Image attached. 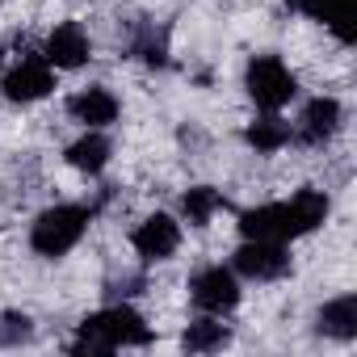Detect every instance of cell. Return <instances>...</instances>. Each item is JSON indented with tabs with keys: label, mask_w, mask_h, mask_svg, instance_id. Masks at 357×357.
Instances as JSON below:
<instances>
[{
	"label": "cell",
	"mask_w": 357,
	"mask_h": 357,
	"mask_svg": "<svg viewBox=\"0 0 357 357\" xmlns=\"http://www.w3.org/2000/svg\"><path fill=\"white\" fill-rule=\"evenodd\" d=\"M236 269L257 282H278L290 273V252L278 240H244V248L236 252Z\"/></svg>",
	"instance_id": "obj_6"
},
{
	"label": "cell",
	"mask_w": 357,
	"mask_h": 357,
	"mask_svg": "<svg viewBox=\"0 0 357 357\" xmlns=\"http://www.w3.org/2000/svg\"><path fill=\"white\" fill-rule=\"evenodd\" d=\"M315 328L324 336H332V340H353L357 336V298L353 294H340V298L324 303L319 315H315Z\"/></svg>",
	"instance_id": "obj_13"
},
{
	"label": "cell",
	"mask_w": 357,
	"mask_h": 357,
	"mask_svg": "<svg viewBox=\"0 0 357 357\" xmlns=\"http://www.w3.org/2000/svg\"><path fill=\"white\" fill-rule=\"evenodd\" d=\"M139 344H151V328L126 303H114V307L89 315L72 340L76 353H109V349H139Z\"/></svg>",
	"instance_id": "obj_1"
},
{
	"label": "cell",
	"mask_w": 357,
	"mask_h": 357,
	"mask_svg": "<svg viewBox=\"0 0 357 357\" xmlns=\"http://www.w3.org/2000/svg\"><path fill=\"white\" fill-rule=\"evenodd\" d=\"M336 126H340V101L336 97H315V101H307V109L298 118V143L324 147L336 135Z\"/></svg>",
	"instance_id": "obj_10"
},
{
	"label": "cell",
	"mask_w": 357,
	"mask_h": 357,
	"mask_svg": "<svg viewBox=\"0 0 357 357\" xmlns=\"http://www.w3.org/2000/svg\"><path fill=\"white\" fill-rule=\"evenodd\" d=\"M68 114H72L76 122H84L89 130H101V126H109V122L118 118V97H114L109 89L93 84V89H84V93H76V97L68 101Z\"/></svg>",
	"instance_id": "obj_12"
},
{
	"label": "cell",
	"mask_w": 357,
	"mask_h": 357,
	"mask_svg": "<svg viewBox=\"0 0 357 357\" xmlns=\"http://www.w3.org/2000/svg\"><path fill=\"white\" fill-rule=\"evenodd\" d=\"M294 135H290V122H282V118H257L252 126H248V143L257 147V151H278V147H286Z\"/></svg>",
	"instance_id": "obj_19"
},
{
	"label": "cell",
	"mask_w": 357,
	"mask_h": 357,
	"mask_svg": "<svg viewBox=\"0 0 357 357\" xmlns=\"http://www.w3.org/2000/svg\"><path fill=\"white\" fill-rule=\"evenodd\" d=\"M130 244H135V252H139L143 261H168V257L176 252V244H181V227H176L168 215H147V219L135 227Z\"/></svg>",
	"instance_id": "obj_7"
},
{
	"label": "cell",
	"mask_w": 357,
	"mask_h": 357,
	"mask_svg": "<svg viewBox=\"0 0 357 357\" xmlns=\"http://www.w3.org/2000/svg\"><path fill=\"white\" fill-rule=\"evenodd\" d=\"M227 202H223V194L219 190H211V185H194V190H185V198H181V215L194 223V227H206L211 223V215L215 211H223Z\"/></svg>",
	"instance_id": "obj_17"
},
{
	"label": "cell",
	"mask_w": 357,
	"mask_h": 357,
	"mask_svg": "<svg viewBox=\"0 0 357 357\" xmlns=\"http://www.w3.org/2000/svg\"><path fill=\"white\" fill-rule=\"evenodd\" d=\"M290 9L328 26L340 43H353V0H290Z\"/></svg>",
	"instance_id": "obj_11"
},
{
	"label": "cell",
	"mask_w": 357,
	"mask_h": 357,
	"mask_svg": "<svg viewBox=\"0 0 357 357\" xmlns=\"http://www.w3.org/2000/svg\"><path fill=\"white\" fill-rule=\"evenodd\" d=\"M43 55H47V63H51V68L72 72V68L89 63V34H84L76 22H63V26H55V30L47 34Z\"/></svg>",
	"instance_id": "obj_9"
},
{
	"label": "cell",
	"mask_w": 357,
	"mask_h": 357,
	"mask_svg": "<svg viewBox=\"0 0 357 357\" xmlns=\"http://www.w3.org/2000/svg\"><path fill=\"white\" fill-rule=\"evenodd\" d=\"M89 223H93V206H51V211H43L34 219L30 244H34L38 257L55 261V257H63V252H72L80 244V236L89 231Z\"/></svg>",
	"instance_id": "obj_2"
},
{
	"label": "cell",
	"mask_w": 357,
	"mask_h": 357,
	"mask_svg": "<svg viewBox=\"0 0 357 357\" xmlns=\"http://www.w3.org/2000/svg\"><path fill=\"white\" fill-rule=\"evenodd\" d=\"M290 223H294V236H307V231H315L324 219H328V198L319 194V190H298L290 202Z\"/></svg>",
	"instance_id": "obj_14"
},
{
	"label": "cell",
	"mask_w": 357,
	"mask_h": 357,
	"mask_svg": "<svg viewBox=\"0 0 357 357\" xmlns=\"http://www.w3.org/2000/svg\"><path fill=\"white\" fill-rule=\"evenodd\" d=\"M231 340V332L223 328V324H215V319H194L190 328H185V336H181V344L190 349V353H215V349H223Z\"/></svg>",
	"instance_id": "obj_18"
},
{
	"label": "cell",
	"mask_w": 357,
	"mask_h": 357,
	"mask_svg": "<svg viewBox=\"0 0 357 357\" xmlns=\"http://www.w3.org/2000/svg\"><path fill=\"white\" fill-rule=\"evenodd\" d=\"M130 55L151 63V68H164L168 63V34L155 22H139L135 34H130Z\"/></svg>",
	"instance_id": "obj_15"
},
{
	"label": "cell",
	"mask_w": 357,
	"mask_h": 357,
	"mask_svg": "<svg viewBox=\"0 0 357 357\" xmlns=\"http://www.w3.org/2000/svg\"><path fill=\"white\" fill-rule=\"evenodd\" d=\"M34 336V324L26 311H5L0 315V349H17Z\"/></svg>",
	"instance_id": "obj_20"
},
{
	"label": "cell",
	"mask_w": 357,
	"mask_h": 357,
	"mask_svg": "<svg viewBox=\"0 0 357 357\" xmlns=\"http://www.w3.org/2000/svg\"><path fill=\"white\" fill-rule=\"evenodd\" d=\"M109 139L101 135V130H89L84 139H76L72 147H68V164L72 168H80V172H101L105 164H109Z\"/></svg>",
	"instance_id": "obj_16"
},
{
	"label": "cell",
	"mask_w": 357,
	"mask_h": 357,
	"mask_svg": "<svg viewBox=\"0 0 357 357\" xmlns=\"http://www.w3.org/2000/svg\"><path fill=\"white\" fill-rule=\"evenodd\" d=\"M240 231L244 240H298L294 236V223H290V206L286 202H269V206H257V211H244L240 215Z\"/></svg>",
	"instance_id": "obj_8"
},
{
	"label": "cell",
	"mask_w": 357,
	"mask_h": 357,
	"mask_svg": "<svg viewBox=\"0 0 357 357\" xmlns=\"http://www.w3.org/2000/svg\"><path fill=\"white\" fill-rule=\"evenodd\" d=\"M244 84H248V97H252L261 109H269V114L282 109L286 101H294V93H298L294 72H290L278 55H257V59L248 63Z\"/></svg>",
	"instance_id": "obj_3"
},
{
	"label": "cell",
	"mask_w": 357,
	"mask_h": 357,
	"mask_svg": "<svg viewBox=\"0 0 357 357\" xmlns=\"http://www.w3.org/2000/svg\"><path fill=\"white\" fill-rule=\"evenodd\" d=\"M5 97L9 101H22V105H30V101H43L51 89H55V72H51V63H47V55H38V51H26V55H17L9 68H5Z\"/></svg>",
	"instance_id": "obj_4"
},
{
	"label": "cell",
	"mask_w": 357,
	"mask_h": 357,
	"mask_svg": "<svg viewBox=\"0 0 357 357\" xmlns=\"http://www.w3.org/2000/svg\"><path fill=\"white\" fill-rule=\"evenodd\" d=\"M190 298H194L202 311L223 315V311H231V307L240 303V282H236L231 269L211 265V269H198V273H194V282H190Z\"/></svg>",
	"instance_id": "obj_5"
}]
</instances>
